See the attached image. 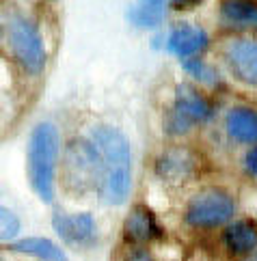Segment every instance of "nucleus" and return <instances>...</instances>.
Masks as SVG:
<instances>
[{
    "instance_id": "nucleus-1",
    "label": "nucleus",
    "mask_w": 257,
    "mask_h": 261,
    "mask_svg": "<svg viewBox=\"0 0 257 261\" xmlns=\"http://www.w3.org/2000/svg\"><path fill=\"white\" fill-rule=\"evenodd\" d=\"M99 164L97 199L108 207H119L132 192V147L127 136L117 125L97 123L91 129Z\"/></svg>"
},
{
    "instance_id": "nucleus-2",
    "label": "nucleus",
    "mask_w": 257,
    "mask_h": 261,
    "mask_svg": "<svg viewBox=\"0 0 257 261\" xmlns=\"http://www.w3.org/2000/svg\"><path fill=\"white\" fill-rule=\"evenodd\" d=\"M61 166V134L50 121L37 123L29 141V179L33 192L43 203H52L57 197Z\"/></svg>"
},
{
    "instance_id": "nucleus-3",
    "label": "nucleus",
    "mask_w": 257,
    "mask_h": 261,
    "mask_svg": "<svg viewBox=\"0 0 257 261\" xmlns=\"http://www.w3.org/2000/svg\"><path fill=\"white\" fill-rule=\"evenodd\" d=\"M59 177L65 192L73 197H87L95 192L99 186V164L93 143L85 136H76L67 143L61 153Z\"/></svg>"
},
{
    "instance_id": "nucleus-4",
    "label": "nucleus",
    "mask_w": 257,
    "mask_h": 261,
    "mask_svg": "<svg viewBox=\"0 0 257 261\" xmlns=\"http://www.w3.org/2000/svg\"><path fill=\"white\" fill-rule=\"evenodd\" d=\"M236 212L238 203L232 192L220 186H208L188 199L184 207V225L195 231L223 229L234 220Z\"/></svg>"
},
{
    "instance_id": "nucleus-5",
    "label": "nucleus",
    "mask_w": 257,
    "mask_h": 261,
    "mask_svg": "<svg viewBox=\"0 0 257 261\" xmlns=\"http://www.w3.org/2000/svg\"><path fill=\"white\" fill-rule=\"evenodd\" d=\"M214 117V104L203 93L190 85H177L173 104L164 115V132L169 136H186L197 125L208 123Z\"/></svg>"
},
{
    "instance_id": "nucleus-6",
    "label": "nucleus",
    "mask_w": 257,
    "mask_h": 261,
    "mask_svg": "<svg viewBox=\"0 0 257 261\" xmlns=\"http://www.w3.org/2000/svg\"><path fill=\"white\" fill-rule=\"evenodd\" d=\"M7 39L17 63L37 76L45 67V48L37 26L24 15H11L7 22Z\"/></svg>"
},
{
    "instance_id": "nucleus-7",
    "label": "nucleus",
    "mask_w": 257,
    "mask_h": 261,
    "mask_svg": "<svg viewBox=\"0 0 257 261\" xmlns=\"http://www.w3.org/2000/svg\"><path fill=\"white\" fill-rule=\"evenodd\" d=\"M201 171V158L197 151L184 145H173L167 147L162 153H158L153 162V173L156 177L167 184V186H186L192 181Z\"/></svg>"
},
{
    "instance_id": "nucleus-8",
    "label": "nucleus",
    "mask_w": 257,
    "mask_h": 261,
    "mask_svg": "<svg viewBox=\"0 0 257 261\" xmlns=\"http://www.w3.org/2000/svg\"><path fill=\"white\" fill-rule=\"evenodd\" d=\"M52 227L71 248H91L99 242V229L91 212L67 214L57 210L52 214Z\"/></svg>"
},
{
    "instance_id": "nucleus-9",
    "label": "nucleus",
    "mask_w": 257,
    "mask_h": 261,
    "mask_svg": "<svg viewBox=\"0 0 257 261\" xmlns=\"http://www.w3.org/2000/svg\"><path fill=\"white\" fill-rule=\"evenodd\" d=\"M164 238V229L147 205H134L123 222L125 246H151Z\"/></svg>"
},
{
    "instance_id": "nucleus-10",
    "label": "nucleus",
    "mask_w": 257,
    "mask_h": 261,
    "mask_svg": "<svg viewBox=\"0 0 257 261\" xmlns=\"http://www.w3.org/2000/svg\"><path fill=\"white\" fill-rule=\"evenodd\" d=\"M223 54L236 80L257 87V39H232Z\"/></svg>"
},
{
    "instance_id": "nucleus-11",
    "label": "nucleus",
    "mask_w": 257,
    "mask_h": 261,
    "mask_svg": "<svg viewBox=\"0 0 257 261\" xmlns=\"http://www.w3.org/2000/svg\"><path fill=\"white\" fill-rule=\"evenodd\" d=\"M220 242L229 257L242 259L257 253V222L251 218H238L232 220L227 227H223Z\"/></svg>"
},
{
    "instance_id": "nucleus-12",
    "label": "nucleus",
    "mask_w": 257,
    "mask_h": 261,
    "mask_svg": "<svg viewBox=\"0 0 257 261\" xmlns=\"http://www.w3.org/2000/svg\"><path fill=\"white\" fill-rule=\"evenodd\" d=\"M208 43H210L208 33L199 29V26H190V24L175 26L167 37V50L179 59H192L195 54L203 52Z\"/></svg>"
},
{
    "instance_id": "nucleus-13",
    "label": "nucleus",
    "mask_w": 257,
    "mask_h": 261,
    "mask_svg": "<svg viewBox=\"0 0 257 261\" xmlns=\"http://www.w3.org/2000/svg\"><path fill=\"white\" fill-rule=\"evenodd\" d=\"M225 132L240 145H257V110L251 106H234L225 115Z\"/></svg>"
},
{
    "instance_id": "nucleus-14",
    "label": "nucleus",
    "mask_w": 257,
    "mask_h": 261,
    "mask_svg": "<svg viewBox=\"0 0 257 261\" xmlns=\"http://www.w3.org/2000/svg\"><path fill=\"white\" fill-rule=\"evenodd\" d=\"M7 248L11 250V253L35 257L39 261H69L67 253L57 244V242L50 240V238H41V236H37V238H17Z\"/></svg>"
},
{
    "instance_id": "nucleus-15",
    "label": "nucleus",
    "mask_w": 257,
    "mask_h": 261,
    "mask_svg": "<svg viewBox=\"0 0 257 261\" xmlns=\"http://www.w3.org/2000/svg\"><path fill=\"white\" fill-rule=\"evenodd\" d=\"M220 22L229 29H257V0H223Z\"/></svg>"
},
{
    "instance_id": "nucleus-16",
    "label": "nucleus",
    "mask_w": 257,
    "mask_h": 261,
    "mask_svg": "<svg viewBox=\"0 0 257 261\" xmlns=\"http://www.w3.org/2000/svg\"><path fill=\"white\" fill-rule=\"evenodd\" d=\"M167 3L169 0H136L127 11V20L139 29H156L164 17Z\"/></svg>"
},
{
    "instance_id": "nucleus-17",
    "label": "nucleus",
    "mask_w": 257,
    "mask_h": 261,
    "mask_svg": "<svg viewBox=\"0 0 257 261\" xmlns=\"http://www.w3.org/2000/svg\"><path fill=\"white\" fill-rule=\"evenodd\" d=\"M22 231V222L17 218V214H13L9 207L0 205V246H9L11 242L20 238Z\"/></svg>"
},
{
    "instance_id": "nucleus-18",
    "label": "nucleus",
    "mask_w": 257,
    "mask_h": 261,
    "mask_svg": "<svg viewBox=\"0 0 257 261\" xmlns=\"http://www.w3.org/2000/svg\"><path fill=\"white\" fill-rule=\"evenodd\" d=\"M184 71L190 73L195 80H199L201 85H216L218 82V73L210 67L205 61H201L199 57H192V59H184Z\"/></svg>"
},
{
    "instance_id": "nucleus-19",
    "label": "nucleus",
    "mask_w": 257,
    "mask_h": 261,
    "mask_svg": "<svg viewBox=\"0 0 257 261\" xmlns=\"http://www.w3.org/2000/svg\"><path fill=\"white\" fill-rule=\"evenodd\" d=\"M121 261H160L151 246H125Z\"/></svg>"
},
{
    "instance_id": "nucleus-20",
    "label": "nucleus",
    "mask_w": 257,
    "mask_h": 261,
    "mask_svg": "<svg viewBox=\"0 0 257 261\" xmlns=\"http://www.w3.org/2000/svg\"><path fill=\"white\" fill-rule=\"evenodd\" d=\"M244 171L249 177L257 179V145H253L244 155Z\"/></svg>"
},
{
    "instance_id": "nucleus-21",
    "label": "nucleus",
    "mask_w": 257,
    "mask_h": 261,
    "mask_svg": "<svg viewBox=\"0 0 257 261\" xmlns=\"http://www.w3.org/2000/svg\"><path fill=\"white\" fill-rule=\"evenodd\" d=\"M171 5L175 9H192V7L201 5V0H171Z\"/></svg>"
},
{
    "instance_id": "nucleus-22",
    "label": "nucleus",
    "mask_w": 257,
    "mask_h": 261,
    "mask_svg": "<svg viewBox=\"0 0 257 261\" xmlns=\"http://www.w3.org/2000/svg\"><path fill=\"white\" fill-rule=\"evenodd\" d=\"M236 261H257V253H253L249 257H242V259H236Z\"/></svg>"
},
{
    "instance_id": "nucleus-23",
    "label": "nucleus",
    "mask_w": 257,
    "mask_h": 261,
    "mask_svg": "<svg viewBox=\"0 0 257 261\" xmlns=\"http://www.w3.org/2000/svg\"><path fill=\"white\" fill-rule=\"evenodd\" d=\"M0 261H7V257H5V253H3V250H0Z\"/></svg>"
},
{
    "instance_id": "nucleus-24",
    "label": "nucleus",
    "mask_w": 257,
    "mask_h": 261,
    "mask_svg": "<svg viewBox=\"0 0 257 261\" xmlns=\"http://www.w3.org/2000/svg\"><path fill=\"white\" fill-rule=\"evenodd\" d=\"M0 35H3V33H0Z\"/></svg>"
}]
</instances>
